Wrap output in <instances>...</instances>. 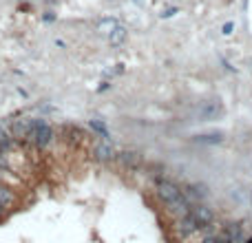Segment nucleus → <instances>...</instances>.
I'll list each match as a JSON object with an SVG mask.
<instances>
[{"instance_id": "obj_17", "label": "nucleus", "mask_w": 252, "mask_h": 243, "mask_svg": "<svg viewBox=\"0 0 252 243\" xmlns=\"http://www.w3.org/2000/svg\"><path fill=\"white\" fill-rule=\"evenodd\" d=\"M201 243H219V234H206V237L201 239Z\"/></svg>"}, {"instance_id": "obj_6", "label": "nucleus", "mask_w": 252, "mask_h": 243, "mask_svg": "<svg viewBox=\"0 0 252 243\" xmlns=\"http://www.w3.org/2000/svg\"><path fill=\"white\" fill-rule=\"evenodd\" d=\"M184 197L188 199L190 203H197V201H201L203 197H208V188L203 184H190L188 188H186Z\"/></svg>"}, {"instance_id": "obj_15", "label": "nucleus", "mask_w": 252, "mask_h": 243, "mask_svg": "<svg viewBox=\"0 0 252 243\" xmlns=\"http://www.w3.org/2000/svg\"><path fill=\"white\" fill-rule=\"evenodd\" d=\"M91 128H93L95 133H100L102 137H109V131H106V126H104L102 122H97V119H91Z\"/></svg>"}, {"instance_id": "obj_21", "label": "nucleus", "mask_w": 252, "mask_h": 243, "mask_svg": "<svg viewBox=\"0 0 252 243\" xmlns=\"http://www.w3.org/2000/svg\"><path fill=\"white\" fill-rule=\"evenodd\" d=\"M4 215V203H0V216Z\"/></svg>"}, {"instance_id": "obj_13", "label": "nucleus", "mask_w": 252, "mask_h": 243, "mask_svg": "<svg viewBox=\"0 0 252 243\" xmlns=\"http://www.w3.org/2000/svg\"><path fill=\"white\" fill-rule=\"evenodd\" d=\"M13 201V192L7 188V186H0V203H4V206H9V203Z\"/></svg>"}, {"instance_id": "obj_12", "label": "nucleus", "mask_w": 252, "mask_h": 243, "mask_svg": "<svg viewBox=\"0 0 252 243\" xmlns=\"http://www.w3.org/2000/svg\"><path fill=\"white\" fill-rule=\"evenodd\" d=\"M119 159H122L126 166H131V168H135L137 163H140V155H135V153H122L119 155Z\"/></svg>"}, {"instance_id": "obj_23", "label": "nucleus", "mask_w": 252, "mask_h": 243, "mask_svg": "<svg viewBox=\"0 0 252 243\" xmlns=\"http://www.w3.org/2000/svg\"><path fill=\"white\" fill-rule=\"evenodd\" d=\"M135 2H137V4H144V0H135Z\"/></svg>"}, {"instance_id": "obj_5", "label": "nucleus", "mask_w": 252, "mask_h": 243, "mask_svg": "<svg viewBox=\"0 0 252 243\" xmlns=\"http://www.w3.org/2000/svg\"><path fill=\"white\" fill-rule=\"evenodd\" d=\"M190 215L201 223V228H208V225H212V221H215V212H212L208 206H203V203H193Z\"/></svg>"}, {"instance_id": "obj_19", "label": "nucleus", "mask_w": 252, "mask_h": 243, "mask_svg": "<svg viewBox=\"0 0 252 243\" xmlns=\"http://www.w3.org/2000/svg\"><path fill=\"white\" fill-rule=\"evenodd\" d=\"M232 31H234V22H225V25L221 27V33H224V35H230Z\"/></svg>"}, {"instance_id": "obj_8", "label": "nucleus", "mask_w": 252, "mask_h": 243, "mask_svg": "<svg viewBox=\"0 0 252 243\" xmlns=\"http://www.w3.org/2000/svg\"><path fill=\"white\" fill-rule=\"evenodd\" d=\"M95 157L100 159V162H111V159H113V146H111L109 141H100V144L95 146Z\"/></svg>"}, {"instance_id": "obj_14", "label": "nucleus", "mask_w": 252, "mask_h": 243, "mask_svg": "<svg viewBox=\"0 0 252 243\" xmlns=\"http://www.w3.org/2000/svg\"><path fill=\"white\" fill-rule=\"evenodd\" d=\"M122 73H124V66L122 64H115L113 69L104 71V73H102V78H104V80H113L115 75H122Z\"/></svg>"}, {"instance_id": "obj_18", "label": "nucleus", "mask_w": 252, "mask_h": 243, "mask_svg": "<svg viewBox=\"0 0 252 243\" xmlns=\"http://www.w3.org/2000/svg\"><path fill=\"white\" fill-rule=\"evenodd\" d=\"M177 13V7H168V9H164L162 13H159V16L164 18V20H166V18H170V16H175Z\"/></svg>"}, {"instance_id": "obj_3", "label": "nucleus", "mask_w": 252, "mask_h": 243, "mask_svg": "<svg viewBox=\"0 0 252 243\" xmlns=\"http://www.w3.org/2000/svg\"><path fill=\"white\" fill-rule=\"evenodd\" d=\"M197 117L201 122H212V119L221 117V104L217 100H206L197 106Z\"/></svg>"}, {"instance_id": "obj_16", "label": "nucleus", "mask_w": 252, "mask_h": 243, "mask_svg": "<svg viewBox=\"0 0 252 243\" xmlns=\"http://www.w3.org/2000/svg\"><path fill=\"white\" fill-rule=\"evenodd\" d=\"M9 135H7V131L4 128H0V150H7L9 148Z\"/></svg>"}, {"instance_id": "obj_11", "label": "nucleus", "mask_w": 252, "mask_h": 243, "mask_svg": "<svg viewBox=\"0 0 252 243\" xmlns=\"http://www.w3.org/2000/svg\"><path fill=\"white\" fill-rule=\"evenodd\" d=\"M124 40H126V29H124L122 25H119L115 31H111V33H109V42L113 44V47H119V44H124Z\"/></svg>"}, {"instance_id": "obj_7", "label": "nucleus", "mask_w": 252, "mask_h": 243, "mask_svg": "<svg viewBox=\"0 0 252 243\" xmlns=\"http://www.w3.org/2000/svg\"><path fill=\"white\" fill-rule=\"evenodd\" d=\"M195 144H206V146H215L224 141V135L221 133H206V135H195L193 137Z\"/></svg>"}, {"instance_id": "obj_10", "label": "nucleus", "mask_w": 252, "mask_h": 243, "mask_svg": "<svg viewBox=\"0 0 252 243\" xmlns=\"http://www.w3.org/2000/svg\"><path fill=\"white\" fill-rule=\"evenodd\" d=\"M117 27H119L117 18H102V20L97 22V31H102V33H111V31H115Z\"/></svg>"}, {"instance_id": "obj_9", "label": "nucleus", "mask_w": 252, "mask_h": 243, "mask_svg": "<svg viewBox=\"0 0 252 243\" xmlns=\"http://www.w3.org/2000/svg\"><path fill=\"white\" fill-rule=\"evenodd\" d=\"M225 234L230 237V241L232 243H243L246 239H243V230H241V225L239 223H230L228 228H225Z\"/></svg>"}, {"instance_id": "obj_22", "label": "nucleus", "mask_w": 252, "mask_h": 243, "mask_svg": "<svg viewBox=\"0 0 252 243\" xmlns=\"http://www.w3.org/2000/svg\"><path fill=\"white\" fill-rule=\"evenodd\" d=\"M246 243H252V237H248V239H246Z\"/></svg>"}, {"instance_id": "obj_1", "label": "nucleus", "mask_w": 252, "mask_h": 243, "mask_svg": "<svg viewBox=\"0 0 252 243\" xmlns=\"http://www.w3.org/2000/svg\"><path fill=\"white\" fill-rule=\"evenodd\" d=\"M29 126L33 128V131H29V139L33 141V144L38 146V148H47L49 141H51V137H53L51 128H49L44 122H38V119L29 122Z\"/></svg>"}, {"instance_id": "obj_4", "label": "nucleus", "mask_w": 252, "mask_h": 243, "mask_svg": "<svg viewBox=\"0 0 252 243\" xmlns=\"http://www.w3.org/2000/svg\"><path fill=\"white\" fill-rule=\"evenodd\" d=\"M199 230H203V228L193 215H186V216H181V219H177V234H179L181 239L193 237V234H197Z\"/></svg>"}, {"instance_id": "obj_20", "label": "nucleus", "mask_w": 252, "mask_h": 243, "mask_svg": "<svg viewBox=\"0 0 252 243\" xmlns=\"http://www.w3.org/2000/svg\"><path fill=\"white\" fill-rule=\"evenodd\" d=\"M0 168H7V150H0Z\"/></svg>"}, {"instance_id": "obj_2", "label": "nucleus", "mask_w": 252, "mask_h": 243, "mask_svg": "<svg viewBox=\"0 0 252 243\" xmlns=\"http://www.w3.org/2000/svg\"><path fill=\"white\" fill-rule=\"evenodd\" d=\"M157 194H159V199H162L166 206H170V203L179 201V199L184 197V192L179 190V186L172 184V181H168V179H162L157 184Z\"/></svg>"}, {"instance_id": "obj_24", "label": "nucleus", "mask_w": 252, "mask_h": 243, "mask_svg": "<svg viewBox=\"0 0 252 243\" xmlns=\"http://www.w3.org/2000/svg\"><path fill=\"white\" fill-rule=\"evenodd\" d=\"M250 206H252V194H250Z\"/></svg>"}]
</instances>
